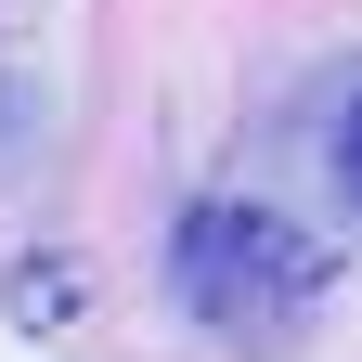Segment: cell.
<instances>
[{"instance_id":"obj_1","label":"cell","mask_w":362,"mask_h":362,"mask_svg":"<svg viewBox=\"0 0 362 362\" xmlns=\"http://www.w3.org/2000/svg\"><path fill=\"white\" fill-rule=\"evenodd\" d=\"M168 285H181V310L194 324H220V337H285L310 298L337 285V246L324 233H298V220H272V207H194L168 233Z\"/></svg>"},{"instance_id":"obj_2","label":"cell","mask_w":362,"mask_h":362,"mask_svg":"<svg viewBox=\"0 0 362 362\" xmlns=\"http://www.w3.org/2000/svg\"><path fill=\"white\" fill-rule=\"evenodd\" d=\"M324 168H337V194H349V207H362V90H349V117H337V129H324Z\"/></svg>"}]
</instances>
